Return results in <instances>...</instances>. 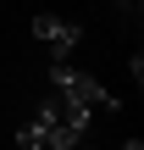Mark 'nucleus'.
Returning <instances> with one entry per match:
<instances>
[{
	"instance_id": "2",
	"label": "nucleus",
	"mask_w": 144,
	"mask_h": 150,
	"mask_svg": "<svg viewBox=\"0 0 144 150\" xmlns=\"http://www.w3.org/2000/svg\"><path fill=\"white\" fill-rule=\"evenodd\" d=\"M33 39H39V45H50V61H67V56L78 50L83 28H78L72 17H50V11H39V17H33Z\"/></svg>"
},
{
	"instance_id": "4",
	"label": "nucleus",
	"mask_w": 144,
	"mask_h": 150,
	"mask_svg": "<svg viewBox=\"0 0 144 150\" xmlns=\"http://www.w3.org/2000/svg\"><path fill=\"white\" fill-rule=\"evenodd\" d=\"M122 150H144V145H139V139H122Z\"/></svg>"
},
{
	"instance_id": "3",
	"label": "nucleus",
	"mask_w": 144,
	"mask_h": 150,
	"mask_svg": "<svg viewBox=\"0 0 144 150\" xmlns=\"http://www.w3.org/2000/svg\"><path fill=\"white\" fill-rule=\"evenodd\" d=\"M17 150H44V128L39 122H22L17 128Z\"/></svg>"
},
{
	"instance_id": "1",
	"label": "nucleus",
	"mask_w": 144,
	"mask_h": 150,
	"mask_svg": "<svg viewBox=\"0 0 144 150\" xmlns=\"http://www.w3.org/2000/svg\"><path fill=\"white\" fill-rule=\"evenodd\" d=\"M44 83L55 89V100H67V106H100V111H122V100L100 83V78H89V72H78L72 61H50V72H44Z\"/></svg>"
},
{
	"instance_id": "5",
	"label": "nucleus",
	"mask_w": 144,
	"mask_h": 150,
	"mask_svg": "<svg viewBox=\"0 0 144 150\" xmlns=\"http://www.w3.org/2000/svg\"><path fill=\"white\" fill-rule=\"evenodd\" d=\"M78 150H94V139H89V145H78Z\"/></svg>"
}]
</instances>
